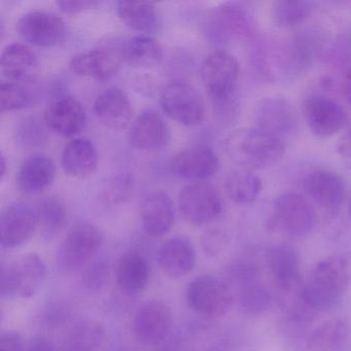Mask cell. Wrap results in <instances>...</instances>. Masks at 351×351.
<instances>
[{"mask_svg":"<svg viewBox=\"0 0 351 351\" xmlns=\"http://www.w3.org/2000/svg\"><path fill=\"white\" fill-rule=\"evenodd\" d=\"M106 330L95 320H82L67 332V348L71 351H97L104 344Z\"/></svg>","mask_w":351,"mask_h":351,"instance_id":"836d02e7","label":"cell"},{"mask_svg":"<svg viewBox=\"0 0 351 351\" xmlns=\"http://www.w3.org/2000/svg\"><path fill=\"white\" fill-rule=\"evenodd\" d=\"M160 104L168 118L188 127L200 124L206 112L202 95L194 86L184 81L168 84L162 90Z\"/></svg>","mask_w":351,"mask_h":351,"instance_id":"ba28073f","label":"cell"},{"mask_svg":"<svg viewBox=\"0 0 351 351\" xmlns=\"http://www.w3.org/2000/svg\"><path fill=\"white\" fill-rule=\"evenodd\" d=\"M110 277V260L106 256H99L84 267L80 283L88 293H99L108 285Z\"/></svg>","mask_w":351,"mask_h":351,"instance_id":"74e56055","label":"cell"},{"mask_svg":"<svg viewBox=\"0 0 351 351\" xmlns=\"http://www.w3.org/2000/svg\"><path fill=\"white\" fill-rule=\"evenodd\" d=\"M38 227L46 241L58 237L67 225V213L62 201L56 196L44 197L36 207Z\"/></svg>","mask_w":351,"mask_h":351,"instance_id":"1f68e13d","label":"cell"},{"mask_svg":"<svg viewBox=\"0 0 351 351\" xmlns=\"http://www.w3.org/2000/svg\"><path fill=\"white\" fill-rule=\"evenodd\" d=\"M25 351H56V348L49 339L38 337L27 345Z\"/></svg>","mask_w":351,"mask_h":351,"instance_id":"c3c4849f","label":"cell"},{"mask_svg":"<svg viewBox=\"0 0 351 351\" xmlns=\"http://www.w3.org/2000/svg\"><path fill=\"white\" fill-rule=\"evenodd\" d=\"M129 141L139 151L163 149L170 141V130L164 119L153 110L141 112L130 127Z\"/></svg>","mask_w":351,"mask_h":351,"instance_id":"d6986e66","label":"cell"},{"mask_svg":"<svg viewBox=\"0 0 351 351\" xmlns=\"http://www.w3.org/2000/svg\"><path fill=\"white\" fill-rule=\"evenodd\" d=\"M38 64L34 51L26 45L14 43L3 49L0 57V73L5 81L27 80Z\"/></svg>","mask_w":351,"mask_h":351,"instance_id":"f1b7e54d","label":"cell"},{"mask_svg":"<svg viewBox=\"0 0 351 351\" xmlns=\"http://www.w3.org/2000/svg\"><path fill=\"white\" fill-rule=\"evenodd\" d=\"M141 217L147 236L163 237L169 233L176 219L171 198L163 191L149 193L141 203Z\"/></svg>","mask_w":351,"mask_h":351,"instance_id":"44dd1931","label":"cell"},{"mask_svg":"<svg viewBox=\"0 0 351 351\" xmlns=\"http://www.w3.org/2000/svg\"><path fill=\"white\" fill-rule=\"evenodd\" d=\"M204 351H235V348L227 339H219L211 343Z\"/></svg>","mask_w":351,"mask_h":351,"instance_id":"681fc988","label":"cell"},{"mask_svg":"<svg viewBox=\"0 0 351 351\" xmlns=\"http://www.w3.org/2000/svg\"><path fill=\"white\" fill-rule=\"evenodd\" d=\"M348 213H349V215H350V217H351V194H350V196H349V199H348Z\"/></svg>","mask_w":351,"mask_h":351,"instance_id":"db71d44e","label":"cell"},{"mask_svg":"<svg viewBox=\"0 0 351 351\" xmlns=\"http://www.w3.org/2000/svg\"><path fill=\"white\" fill-rule=\"evenodd\" d=\"M0 166H1V170H0V178H1V180H3V176H5V167H7V162H5V157L3 156H1V162H0Z\"/></svg>","mask_w":351,"mask_h":351,"instance_id":"816d5d0a","label":"cell"},{"mask_svg":"<svg viewBox=\"0 0 351 351\" xmlns=\"http://www.w3.org/2000/svg\"><path fill=\"white\" fill-rule=\"evenodd\" d=\"M178 208L189 223L201 227L219 219L223 204L221 195L211 184L199 182L188 184L180 191Z\"/></svg>","mask_w":351,"mask_h":351,"instance_id":"9c48e42d","label":"cell"},{"mask_svg":"<svg viewBox=\"0 0 351 351\" xmlns=\"http://www.w3.org/2000/svg\"><path fill=\"white\" fill-rule=\"evenodd\" d=\"M303 190L311 202L330 213H337L346 197L343 178L328 169L310 171L304 178Z\"/></svg>","mask_w":351,"mask_h":351,"instance_id":"5bb4252c","label":"cell"},{"mask_svg":"<svg viewBox=\"0 0 351 351\" xmlns=\"http://www.w3.org/2000/svg\"><path fill=\"white\" fill-rule=\"evenodd\" d=\"M55 165L50 158L34 155L24 160L17 172L18 188L25 194H38L52 184Z\"/></svg>","mask_w":351,"mask_h":351,"instance_id":"d4e9b609","label":"cell"},{"mask_svg":"<svg viewBox=\"0 0 351 351\" xmlns=\"http://www.w3.org/2000/svg\"><path fill=\"white\" fill-rule=\"evenodd\" d=\"M157 351H196L194 346L186 340L184 338L180 337H176V338L167 339L165 342L159 345V348Z\"/></svg>","mask_w":351,"mask_h":351,"instance_id":"bcb514c9","label":"cell"},{"mask_svg":"<svg viewBox=\"0 0 351 351\" xmlns=\"http://www.w3.org/2000/svg\"><path fill=\"white\" fill-rule=\"evenodd\" d=\"M273 305V295L258 281L240 287L238 306L242 313L248 316H261L269 311Z\"/></svg>","mask_w":351,"mask_h":351,"instance_id":"e575fe53","label":"cell"},{"mask_svg":"<svg viewBox=\"0 0 351 351\" xmlns=\"http://www.w3.org/2000/svg\"><path fill=\"white\" fill-rule=\"evenodd\" d=\"M230 159L239 168L261 170L278 163L285 153V145L278 137L258 128H239L225 141Z\"/></svg>","mask_w":351,"mask_h":351,"instance_id":"7a4b0ae2","label":"cell"},{"mask_svg":"<svg viewBox=\"0 0 351 351\" xmlns=\"http://www.w3.org/2000/svg\"><path fill=\"white\" fill-rule=\"evenodd\" d=\"M73 316V310L69 304L60 301L49 303L40 312V322L48 328H57L69 324Z\"/></svg>","mask_w":351,"mask_h":351,"instance_id":"b9f144b4","label":"cell"},{"mask_svg":"<svg viewBox=\"0 0 351 351\" xmlns=\"http://www.w3.org/2000/svg\"><path fill=\"white\" fill-rule=\"evenodd\" d=\"M186 301L193 311L207 318L225 315L233 304V293L227 282L213 275H200L189 283Z\"/></svg>","mask_w":351,"mask_h":351,"instance_id":"52a82bcc","label":"cell"},{"mask_svg":"<svg viewBox=\"0 0 351 351\" xmlns=\"http://www.w3.org/2000/svg\"><path fill=\"white\" fill-rule=\"evenodd\" d=\"M119 351H136V349L133 348V347L124 346L120 347V348H119Z\"/></svg>","mask_w":351,"mask_h":351,"instance_id":"f5cc1de1","label":"cell"},{"mask_svg":"<svg viewBox=\"0 0 351 351\" xmlns=\"http://www.w3.org/2000/svg\"><path fill=\"white\" fill-rule=\"evenodd\" d=\"M117 13L120 19L135 32L155 34L161 27V18L154 3L118 1Z\"/></svg>","mask_w":351,"mask_h":351,"instance_id":"4dcf8cb0","label":"cell"},{"mask_svg":"<svg viewBox=\"0 0 351 351\" xmlns=\"http://www.w3.org/2000/svg\"><path fill=\"white\" fill-rule=\"evenodd\" d=\"M225 190L228 197L236 204H250L260 195L262 182L250 170L237 168L226 176Z\"/></svg>","mask_w":351,"mask_h":351,"instance_id":"d6a6232c","label":"cell"},{"mask_svg":"<svg viewBox=\"0 0 351 351\" xmlns=\"http://www.w3.org/2000/svg\"><path fill=\"white\" fill-rule=\"evenodd\" d=\"M350 283L351 252H339L314 266L302 285V298L315 313L328 311L340 303Z\"/></svg>","mask_w":351,"mask_h":351,"instance_id":"6da1fadb","label":"cell"},{"mask_svg":"<svg viewBox=\"0 0 351 351\" xmlns=\"http://www.w3.org/2000/svg\"><path fill=\"white\" fill-rule=\"evenodd\" d=\"M18 34L27 44L38 48H52L64 42L66 26L58 15L34 11L24 14L17 23Z\"/></svg>","mask_w":351,"mask_h":351,"instance_id":"7c38bea8","label":"cell"},{"mask_svg":"<svg viewBox=\"0 0 351 351\" xmlns=\"http://www.w3.org/2000/svg\"><path fill=\"white\" fill-rule=\"evenodd\" d=\"M36 207L15 202L3 210L0 219V243L3 250L20 247L32 240L38 231Z\"/></svg>","mask_w":351,"mask_h":351,"instance_id":"4fadbf2b","label":"cell"},{"mask_svg":"<svg viewBox=\"0 0 351 351\" xmlns=\"http://www.w3.org/2000/svg\"><path fill=\"white\" fill-rule=\"evenodd\" d=\"M256 123V128L281 139L297 129L299 116L289 100L273 96L265 98L258 104Z\"/></svg>","mask_w":351,"mask_h":351,"instance_id":"9a60e30c","label":"cell"},{"mask_svg":"<svg viewBox=\"0 0 351 351\" xmlns=\"http://www.w3.org/2000/svg\"><path fill=\"white\" fill-rule=\"evenodd\" d=\"M93 112L101 124L112 130L126 128L133 117L128 95L117 87L108 88L96 97Z\"/></svg>","mask_w":351,"mask_h":351,"instance_id":"7402d4cb","label":"cell"},{"mask_svg":"<svg viewBox=\"0 0 351 351\" xmlns=\"http://www.w3.org/2000/svg\"><path fill=\"white\" fill-rule=\"evenodd\" d=\"M34 101V93L22 82L3 81L0 84L1 112L23 110Z\"/></svg>","mask_w":351,"mask_h":351,"instance_id":"8d00e7d4","label":"cell"},{"mask_svg":"<svg viewBox=\"0 0 351 351\" xmlns=\"http://www.w3.org/2000/svg\"><path fill=\"white\" fill-rule=\"evenodd\" d=\"M23 338L17 330H9L1 332L0 351H25Z\"/></svg>","mask_w":351,"mask_h":351,"instance_id":"ee69618b","label":"cell"},{"mask_svg":"<svg viewBox=\"0 0 351 351\" xmlns=\"http://www.w3.org/2000/svg\"><path fill=\"white\" fill-rule=\"evenodd\" d=\"M240 66L236 57L223 50L213 51L201 65L203 87L217 106H225L233 97L239 80Z\"/></svg>","mask_w":351,"mask_h":351,"instance_id":"5b68a950","label":"cell"},{"mask_svg":"<svg viewBox=\"0 0 351 351\" xmlns=\"http://www.w3.org/2000/svg\"><path fill=\"white\" fill-rule=\"evenodd\" d=\"M303 116L312 133L328 138L348 124V114L336 100L324 95H313L304 101Z\"/></svg>","mask_w":351,"mask_h":351,"instance_id":"30bf717a","label":"cell"},{"mask_svg":"<svg viewBox=\"0 0 351 351\" xmlns=\"http://www.w3.org/2000/svg\"><path fill=\"white\" fill-rule=\"evenodd\" d=\"M210 25L213 29L211 34L221 42L247 36L252 29L247 14L241 8L232 3L217 8Z\"/></svg>","mask_w":351,"mask_h":351,"instance_id":"4316f807","label":"cell"},{"mask_svg":"<svg viewBox=\"0 0 351 351\" xmlns=\"http://www.w3.org/2000/svg\"><path fill=\"white\" fill-rule=\"evenodd\" d=\"M134 192V180L128 173L112 176L106 182L104 189V199L112 204L127 202Z\"/></svg>","mask_w":351,"mask_h":351,"instance_id":"ab89813d","label":"cell"},{"mask_svg":"<svg viewBox=\"0 0 351 351\" xmlns=\"http://www.w3.org/2000/svg\"><path fill=\"white\" fill-rule=\"evenodd\" d=\"M219 159L206 145H197L178 152L171 161V169L182 180L204 182L217 173Z\"/></svg>","mask_w":351,"mask_h":351,"instance_id":"e0dca14e","label":"cell"},{"mask_svg":"<svg viewBox=\"0 0 351 351\" xmlns=\"http://www.w3.org/2000/svg\"><path fill=\"white\" fill-rule=\"evenodd\" d=\"M337 151L343 162L351 168V129L346 131L339 139Z\"/></svg>","mask_w":351,"mask_h":351,"instance_id":"7dc6e473","label":"cell"},{"mask_svg":"<svg viewBox=\"0 0 351 351\" xmlns=\"http://www.w3.org/2000/svg\"><path fill=\"white\" fill-rule=\"evenodd\" d=\"M229 243V235L223 230H209L201 237V247L209 258L221 256L227 250Z\"/></svg>","mask_w":351,"mask_h":351,"instance_id":"7bdbcfd3","label":"cell"},{"mask_svg":"<svg viewBox=\"0 0 351 351\" xmlns=\"http://www.w3.org/2000/svg\"><path fill=\"white\" fill-rule=\"evenodd\" d=\"M350 336L349 324L344 318H332L311 330L306 343L307 351H342Z\"/></svg>","mask_w":351,"mask_h":351,"instance_id":"f546056e","label":"cell"},{"mask_svg":"<svg viewBox=\"0 0 351 351\" xmlns=\"http://www.w3.org/2000/svg\"><path fill=\"white\" fill-rule=\"evenodd\" d=\"M44 121L48 129L57 134L73 137L85 129L87 114L81 102L66 96L59 98L47 108Z\"/></svg>","mask_w":351,"mask_h":351,"instance_id":"ffe728a7","label":"cell"},{"mask_svg":"<svg viewBox=\"0 0 351 351\" xmlns=\"http://www.w3.org/2000/svg\"><path fill=\"white\" fill-rule=\"evenodd\" d=\"M98 5L99 3L93 0H63L57 3L60 11L65 14L82 13L87 10L93 9Z\"/></svg>","mask_w":351,"mask_h":351,"instance_id":"f6af8a7d","label":"cell"},{"mask_svg":"<svg viewBox=\"0 0 351 351\" xmlns=\"http://www.w3.org/2000/svg\"><path fill=\"white\" fill-rule=\"evenodd\" d=\"M266 262L280 293L301 291V262L295 248L285 244L271 246L266 252Z\"/></svg>","mask_w":351,"mask_h":351,"instance_id":"2e32d148","label":"cell"},{"mask_svg":"<svg viewBox=\"0 0 351 351\" xmlns=\"http://www.w3.org/2000/svg\"><path fill=\"white\" fill-rule=\"evenodd\" d=\"M104 242V236L93 223L79 221L73 225L59 246L56 265L63 273L81 270L93 260Z\"/></svg>","mask_w":351,"mask_h":351,"instance_id":"277c9868","label":"cell"},{"mask_svg":"<svg viewBox=\"0 0 351 351\" xmlns=\"http://www.w3.org/2000/svg\"><path fill=\"white\" fill-rule=\"evenodd\" d=\"M47 266L36 254H27L15 262L3 265L0 295L3 299H30L44 283Z\"/></svg>","mask_w":351,"mask_h":351,"instance_id":"3957f363","label":"cell"},{"mask_svg":"<svg viewBox=\"0 0 351 351\" xmlns=\"http://www.w3.org/2000/svg\"><path fill=\"white\" fill-rule=\"evenodd\" d=\"M151 277V267L147 258L135 250L125 252L116 266V279L119 289L129 297L145 291Z\"/></svg>","mask_w":351,"mask_h":351,"instance_id":"cb8c5ba5","label":"cell"},{"mask_svg":"<svg viewBox=\"0 0 351 351\" xmlns=\"http://www.w3.org/2000/svg\"><path fill=\"white\" fill-rule=\"evenodd\" d=\"M117 51L123 62L139 69L158 66L163 60L161 45L149 36L129 38Z\"/></svg>","mask_w":351,"mask_h":351,"instance_id":"83f0119b","label":"cell"},{"mask_svg":"<svg viewBox=\"0 0 351 351\" xmlns=\"http://www.w3.org/2000/svg\"><path fill=\"white\" fill-rule=\"evenodd\" d=\"M97 165V149L89 139H73L63 149L61 166L65 173L73 178H87L95 171Z\"/></svg>","mask_w":351,"mask_h":351,"instance_id":"484cf974","label":"cell"},{"mask_svg":"<svg viewBox=\"0 0 351 351\" xmlns=\"http://www.w3.org/2000/svg\"><path fill=\"white\" fill-rule=\"evenodd\" d=\"M226 273L228 278L240 287L247 283L258 281L261 269L256 261L241 256V258H235L228 265Z\"/></svg>","mask_w":351,"mask_h":351,"instance_id":"60d3db41","label":"cell"},{"mask_svg":"<svg viewBox=\"0 0 351 351\" xmlns=\"http://www.w3.org/2000/svg\"><path fill=\"white\" fill-rule=\"evenodd\" d=\"M158 264L171 278H182L196 266L197 254L194 244L184 236H174L166 240L158 250Z\"/></svg>","mask_w":351,"mask_h":351,"instance_id":"ac0fdd59","label":"cell"},{"mask_svg":"<svg viewBox=\"0 0 351 351\" xmlns=\"http://www.w3.org/2000/svg\"><path fill=\"white\" fill-rule=\"evenodd\" d=\"M47 127L44 119L27 117L18 124L16 137L18 143L25 147H34L43 145L47 139Z\"/></svg>","mask_w":351,"mask_h":351,"instance_id":"f35d334b","label":"cell"},{"mask_svg":"<svg viewBox=\"0 0 351 351\" xmlns=\"http://www.w3.org/2000/svg\"><path fill=\"white\" fill-rule=\"evenodd\" d=\"M343 90H344L345 98L351 106V67H349L345 75L344 84H343Z\"/></svg>","mask_w":351,"mask_h":351,"instance_id":"f907efd6","label":"cell"},{"mask_svg":"<svg viewBox=\"0 0 351 351\" xmlns=\"http://www.w3.org/2000/svg\"><path fill=\"white\" fill-rule=\"evenodd\" d=\"M171 326V310L161 300H149L141 304L133 317L135 337L139 342L149 346L165 342Z\"/></svg>","mask_w":351,"mask_h":351,"instance_id":"8fae6325","label":"cell"},{"mask_svg":"<svg viewBox=\"0 0 351 351\" xmlns=\"http://www.w3.org/2000/svg\"><path fill=\"white\" fill-rule=\"evenodd\" d=\"M316 221L311 203L297 193H283L273 203L271 225L289 237H306L313 231Z\"/></svg>","mask_w":351,"mask_h":351,"instance_id":"8992f818","label":"cell"},{"mask_svg":"<svg viewBox=\"0 0 351 351\" xmlns=\"http://www.w3.org/2000/svg\"><path fill=\"white\" fill-rule=\"evenodd\" d=\"M313 12V3L304 0H279L272 5V19L275 25L291 28L303 23Z\"/></svg>","mask_w":351,"mask_h":351,"instance_id":"d590c367","label":"cell"},{"mask_svg":"<svg viewBox=\"0 0 351 351\" xmlns=\"http://www.w3.org/2000/svg\"><path fill=\"white\" fill-rule=\"evenodd\" d=\"M122 63L118 51L106 48L94 49L73 56L69 62V69L82 77L108 81L119 73Z\"/></svg>","mask_w":351,"mask_h":351,"instance_id":"603a6c76","label":"cell"}]
</instances>
